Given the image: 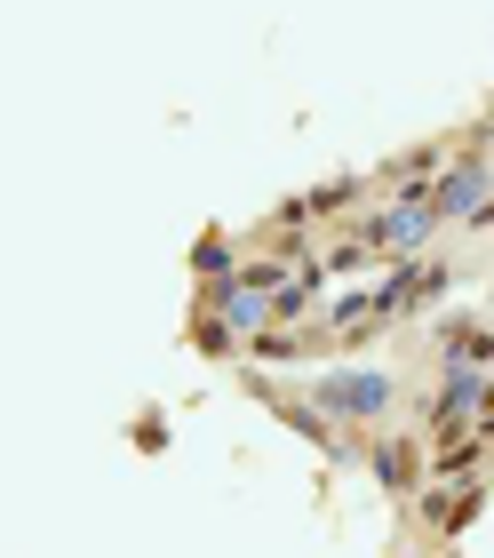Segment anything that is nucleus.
Here are the masks:
<instances>
[{
    "mask_svg": "<svg viewBox=\"0 0 494 558\" xmlns=\"http://www.w3.org/2000/svg\"><path fill=\"white\" fill-rule=\"evenodd\" d=\"M320 408H335V415H383V408H391V375H327Z\"/></svg>",
    "mask_w": 494,
    "mask_h": 558,
    "instance_id": "f257e3e1",
    "label": "nucleus"
},
{
    "mask_svg": "<svg viewBox=\"0 0 494 558\" xmlns=\"http://www.w3.org/2000/svg\"><path fill=\"white\" fill-rule=\"evenodd\" d=\"M375 471H383V487H414V454H407V447H383Z\"/></svg>",
    "mask_w": 494,
    "mask_h": 558,
    "instance_id": "7ed1b4c3",
    "label": "nucleus"
},
{
    "mask_svg": "<svg viewBox=\"0 0 494 558\" xmlns=\"http://www.w3.org/2000/svg\"><path fill=\"white\" fill-rule=\"evenodd\" d=\"M471 199H479V168H462L455 184L438 192V216H462V208H471Z\"/></svg>",
    "mask_w": 494,
    "mask_h": 558,
    "instance_id": "f03ea898",
    "label": "nucleus"
}]
</instances>
